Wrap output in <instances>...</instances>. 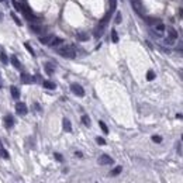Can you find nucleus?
<instances>
[{"label":"nucleus","mask_w":183,"mask_h":183,"mask_svg":"<svg viewBox=\"0 0 183 183\" xmlns=\"http://www.w3.org/2000/svg\"><path fill=\"white\" fill-rule=\"evenodd\" d=\"M58 54L64 58H68V59H73L76 56V51L72 45H66V47H61L58 49Z\"/></svg>","instance_id":"obj_1"},{"label":"nucleus","mask_w":183,"mask_h":183,"mask_svg":"<svg viewBox=\"0 0 183 183\" xmlns=\"http://www.w3.org/2000/svg\"><path fill=\"white\" fill-rule=\"evenodd\" d=\"M71 90L75 93L76 96H79V97L85 96V89L80 86V85H77V83H72V85H71Z\"/></svg>","instance_id":"obj_2"},{"label":"nucleus","mask_w":183,"mask_h":183,"mask_svg":"<svg viewBox=\"0 0 183 183\" xmlns=\"http://www.w3.org/2000/svg\"><path fill=\"white\" fill-rule=\"evenodd\" d=\"M16 111H17V114H20V116H25L27 111H28V108H27V106H25V103L19 101V103L16 104Z\"/></svg>","instance_id":"obj_3"},{"label":"nucleus","mask_w":183,"mask_h":183,"mask_svg":"<svg viewBox=\"0 0 183 183\" xmlns=\"http://www.w3.org/2000/svg\"><path fill=\"white\" fill-rule=\"evenodd\" d=\"M97 162H99V165H111L113 163V158L111 156H108V155H100L99 156V159H97Z\"/></svg>","instance_id":"obj_4"},{"label":"nucleus","mask_w":183,"mask_h":183,"mask_svg":"<svg viewBox=\"0 0 183 183\" xmlns=\"http://www.w3.org/2000/svg\"><path fill=\"white\" fill-rule=\"evenodd\" d=\"M131 1H132L134 10L137 11L140 16H142V3H141V0H131Z\"/></svg>","instance_id":"obj_5"},{"label":"nucleus","mask_w":183,"mask_h":183,"mask_svg":"<svg viewBox=\"0 0 183 183\" xmlns=\"http://www.w3.org/2000/svg\"><path fill=\"white\" fill-rule=\"evenodd\" d=\"M4 125H6V128H11V127L14 125V119H13L11 114H7V116L4 117Z\"/></svg>","instance_id":"obj_6"},{"label":"nucleus","mask_w":183,"mask_h":183,"mask_svg":"<svg viewBox=\"0 0 183 183\" xmlns=\"http://www.w3.org/2000/svg\"><path fill=\"white\" fill-rule=\"evenodd\" d=\"M165 30H166V27H165L162 23H158V24H155V32H154V34H156L158 37H161L162 32L165 31Z\"/></svg>","instance_id":"obj_7"},{"label":"nucleus","mask_w":183,"mask_h":183,"mask_svg":"<svg viewBox=\"0 0 183 183\" xmlns=\"http://www.w3.org/2000/svg\"><path fill=\"white\" fill-rule=\"evenodd\" d=\"M166 31H168V38H171V40H173V41L178 38V31H176L173 27H168Z\"/></svg>","instance_id":"obj_8"},{"label":"nucleus","mask_w":183,"mask_h":183,"mask_svg":"<svg viewBox=\"0 0 183 183\" xmlns=\"http://www.w3.org/2000/svg\"><path fill=\"white\" fill-rule=\"evenodd\" d=\"M34 80H35V79H34L32 76L27 75V73H21V82H23V83H25V85H27V83H32Z\"/></svg>","instance_id":"obj_9"},{"label":"nucleus","mask_w":183,"mask_h":183,"mask_svg":"<svg viewBox=\"0 0 183 183\" xmlns=\"http://www.w3.org/2000/svg\"><path fill=\"white\" fill-rule=\"evenodd\" d=\"M54 35H45V37H41L40 38V42L41 44H45V45H49V42L52 41Z\"/></svg>","instance_id":"obj_10"},{"label":"nucleus","mask_w":183,"mask_h":183,"mask_svg":"<svg viewBox=\"0 0 183 183\" xmlns=\"http://www.w3.org/2000/svg\"><path fill=\"white\" fill-rule=\"evenodd\" d=\"M62 42H64V40H62V38L54 37V38H52V41L49 42V47H58V45H61Z\"/></svg>","instance_id":"obj_11"},{"label":"nucleus","mask_w":183,"mask_h":183,"mask_svg":"<svg viewBox=\"0 0 183 183\" xmlns=\"http://www.w3.org/2000/svg\"><path fill=\"white\" fill-rule=\"evenodd\" d=\"M62 124H64V130L66 131V132H71V131H72V125H71V121H69L68 119H64Z\"/></svg>","instance_id":"obj_12"},{"label":"nucleus","mask_w":183,"mask_h":183,"mask_svg":"<svg viewBox=\"0 0 183 183\" xmlns=\"http://www.w3.org/2000/svg\"><path fill=\"white\" fill-rule=\"evenodd\" d=\"M44 68H45V72H47V75H52V73L55 72L54 65H51V64H45V65H44Z\"/></svg>","instance_id":"obj_13"},{"label":"nucleus","mask_w":183,"mask_h":183,"mask_svg":"<svg viewBox=\"0 0 183 183\" xmlns=\"http://www.w3.org/2000/svg\"><path fill=\"white\" fill-rule=\"evenodd\" d=\"M10 92H11V96H13V99H19V97H20V90H19L16 86H11L10 87Z\"/></svg>","instance_id":"obj_14"},{"label":"nucleus","mask_w":183,"mask_h":183,"mask_svg":"<svg viewBox=\"0 0 183 183\" xmlns=\"http://www.w3.org/2000/svg\"><path fill=\"white\" fill-rule=\"evenodd\" d=\"M76 38H77L79 41H87V40H89V35H87L86 32H77V34H76Z\"/></svg>","instance_id":"obj_15"},{"label":"nucleus","mask_w":183,"mask_h":183,"mask_svg":"<svg viewBox=\"0 0 183 183\" xmlns=\"http://www.w3.org/2000/svg\"><path fill=\"white\" fill-rule=\"evenodd\" d=\"M11 64H13V66H14V68H17V69H21L20 61L17 59V56H16V55H13V56H11Z\"/></svg>","instance_id":"obj_16"},{"label":"nucleus","mask_w":183,"mask_h":183,"mask_svg":"<svg viewBox=\"0 0 183 183\" xmlns=\"http://www.w3.org/2000/svg\"><path fill=\"white\" fill-rule=\"evenodd\" d=\"M42 85H44V87H45V89H51V90H54L55 87H56V85H55L54 82H49V80H45Z\"/></svg>","instance_id":"obj_17"},{"label":"nucleus","mask_w":183,"mask_h":183,"mask_svg":"<svg viewBox=\"0 0 183 183\" xmlns=\"http://www.w3.org/2000/svg\"><path fill=\"white\" fill-rule=\"evenodd\" d=\"M30 28H31L32 32H37V34L42 32V27H40V25H37V24H31V25H30Z\"/></svg>","instance_id":"obj_18"},{"label":"nucleus","mask_w":183,"mask_h":183,"mask_svg":"<svg viewBox=\"0 0 183 183\" xmlns=\"http://www.w3.org/2000/svg\"><path fill=\"white\" fill-rule=\"evenodd\" d=\"M121 171H123V166H117V168H114V169L110 172V176H117V175L121 173Z\"/></svg>","instance_id":"obj_19"},{"label":"nucleus","mask_w":183,"mask_h":183,"mask_svg":"<svg viewBox=\"0 0 183 183\" xmlns=\"http://www.w3.org/2000/svg\"><path fill=\"white\" fill-rule=\"evenodd\" d=\"M103 32H104V28L96 27V30H95V37H96V38H100V37L103 35Z\"/></svg>","instance_id":"obj_20"},{"label":"nucleus","mask_w":183,"mask_h":183,"mask_svg":"<svg viewBox=\"0 0 183 183\" xmlns=\"http://www.w3.org/2000/svg\"><path fill=\"white\" fill-rule=\"evenodd\" d=\"M116 6H117V0H110V13L111 14L116 10Z\"/></svg>","instance_id":"obj_21"},{"label":"nucleus","mask_w":183,"mask_h":183,"mask_svg":"<svg viewBox=\"0 0 183 183\" xmlns=\"http://www.w3.org/2000/svg\"><path fill=\"white\" fill-rule=\"evenodd\" d=\"M154 79H155V72H154V71H148V72H147V80L151 82Z\"/></svg>","instance_id":"obj_22"},{"label":"nucleus","mask_w":183,"mask_h":183,"mask_svg":"<svg viewBox=\"0 0 183 183\" xmlns=\"http://www.w3.org/2000/svg\"><path fill=\"white\" fill-rule=\"evenodd\" d=\"M11 4L14 6V9H16L17 11H21V4H20L17 0H11Z\"/></svg>","instance_id":"obj_23"},{"label":"nucleus","mask_w":183,"mask_h":183,"mask_svg":"<svg viewBox=\"0 0 183 183\" xmlns=\"http://www.w3.org/2000/svg\"><path fill=\"white\" fill-rule=\"evenodd\" d=\"M99 125H100V128H101V131L104 132V134H108V128H107V125L103 123V121H99Z\"/></svg>","instance_id":"obj_24"},{"label":"nucleus","mask_w":183,"mask_h":183,"mask_svg":"<svg viewBox=\"0 0 183 183\" xmlns=\"http://www.w3.org/2000/svg\"><path fill=\"white\" fill-rule=\"evenodd\" d=\"M111 40H113V42H119V35H117V31L116 30H113L111 31Z\"/></svg>","instance_id":"obj_25"},{"label":"nucleus","mask_w":183,"mask_h":183,"mask_svg":"<svg viewBox=\"0 0 183 183\" xmlns=\"http://www.w3.org/2000/svg\"><path fill=\"white\" fill-rule=\"evenodd\" d=\"M0 61H1L4 65H7V62H9V58H7V55L4 54V52H1V54H0Z\"/></svg>","instance_id":"obj_26"},{"label":"nucleus","mask_w":183,"mask_h":183,"mask_svg":"<svg viewBox=\"0 0 183 183\" xmlns=\"http://www.w3.org/2000/svg\"><path fill=\"white\" fill-rule=\"evenodd\" d=\"M82 123H83L86 127H90V119H89V116H83V117H82Z\"/></svg>","instance_id":"obj_27"},{"label":"nucleus","mask_w":183,"mask_h":183,"mask_svg":"<svg viewBox=\"0 0 183 183\" xmlns=\"http://www.w3.org/2000/svg\"><path fill=\"white\" fill-rule=\"evenodd\" d=\"M0 156H1V158H4V159H9V158H10V156H9V152L6 151L4 148L0 151Z\"/></svg>","instance_id":"obj_28"},{"label":"nucleus","mask_w":183,"mask_h":183,"mask_svg":"<svg viewBox=\"0 0 183 183\" xmlns=\"http://www.w3.org/2000/svg\"><path fill=\"white\" fill-rule=\"evenodd\" d=\"M152 141L156 142V144H161L162 142V137L161 135H152Z\"/></svg>","instance_id":"obj_29"},{"label":"nucleus","mask_w":183,"mask_h":183,"mask_svg":"<svg viewBox=\"0 0 183 183\" xmlns=\"http://www.w3.org/2000/svg\"><path fill=\"white\" fill-rule=\"evenodd\" d=\"M11 17H13V20H14V23H17V25H21V20L14 14V13H11Z\"/></svg>","instance_id":"obj_30"},{"label":"nucleus","mask_w":183,"mask_h":183,"mask_svg":"<svg viewBox=\"0 0 183 183\" xmlns=\"http://www.w3.org/2000/svg\"><path fill=\"white\" fill-rule=\"evenodd\" d=\"M24 47H25V48H27V49L30 51V54H31L32 56H35V54H34V51H32V48H31V45H30V44L25 42V44H24Z\"/></svg>","instance_id":"obj_31"},{"label":"nucleus","mask_w":183,"mask_h":183,"mask_svg":"<svg viewBox=\"0 0 183 183\" xmlns=\"http://www.w3.org/2000/svg\"><path fill=\"white\" fill-rule=\"evenodd\" d=\"M54 156H55V159H56L58 162H62V161H64V158H62V155H61V154H56V152H55Z\"/></svg>","instance_id":"obj_32"},{"label":"nucleus","mask_w":183,"mask_h":183,"mask_svg":"<svg viewBox=\"0 0 183 183\" xmlns=\"http://www.w3.org/2000/svg\"><path fill=\"white\" fill-rule=\"evenodd\" d=\"M96 141H97V144H99V145H106V141L103 140L101 137H97Z\"/></svg>","instance_id":"obj_33"},{"label":"nucleus","mask_w":183,"mask_h":183,"mask_svg":"<svg viewBox=\"0 0 183 183\" xmlns=\"http://www.w3.org/2000/svg\"><path fill=\"white\" fill-rule=\"evenodd\" d=\"M114 21H116V24H120V23H121V13H117V14H116V20H114Z\"/></svg>","instance_id":"obj_34"},{"label":"nucleus","mask_w":183,"mask_h":183,"mask_svg":"<svg viewBox=\"0 0 183 183\" xmlns=\"http://www.w3.org/2000/svg\"><path fill=\"white\" fill-rule=\"evenodd\" d=\"M163 42L166 44V45H172V44L175 42V41H173V40H171V38H168V37H166V38H165V41H163Z\"/></svg>","instance_id":"obj_35"},{"label":"nucleus","mask_w":183,"mask_h":183,"mask_svg":"<svg viewBox=\"0 0 183 183\" xmlns=\"http://www.w3.org/2000/svg\"><path fill=\"white\" fill-rule=\"evenodd\" d=\"M34 107H35L37 111H41V106H40V104H37V103H35V104H34Z\"/></svg>","instance_id":"obj_36"},{"label":"nucleus","mask_w":183,"mask_h":183,"mask_svg":"<svg viewBox=\"0 0 183 183\" xmlns=\"http://www.w3.org/2000/svg\"><path fill=\"white\" fill-rule=\"evenodd\" d=\"M76 156H77V158H82V156H83V154H82L80 151H76Z\"/></svg>","instance_id":"obj_37"},{"label":"nucleus","mask_w":183,"mask_h":183,"mask_svg":"<svg viewBox=\"0 0 183 183\" xmlns=\"http://www.w3.org/2000/svg\"><path fill=\"white\" fill-rule=\"evenodd\" d=\"M176 119H180V120H183V114H176Z\"/></svg>","instance_id":"obj_38"},{"label":"nucleus","mask_w":183,"mask_h":183,"mask_svg":"<svg viewBox=\"0 0 183 183\" xmlns=\"http://www.w3.org/2000/svg\"><path fill=\"white\" fill-rule=\"evenodd\" d=\"M179 14H180V16H182V17H180V19H183V9H180V10H179Z\"/></svg>","instance_id":"obj_39"},{"label":"nucleus","mask_w":183,"mask_h":183,"mask_svg":"<svg viewBox=\"0 0 183 183\" xmlns=\"http://www.w3.org/2000/svg\"><path fill=\"white\" fill-rule=\"evenodd\" d=\"M3 21V13H1V11H0V23Z\"/></svg>","instance_id":"obj_40"},{"label":"nucleus","mask_w":183,"mask_h":183,"mask_svg":"<svg viewBox=\"0 0 183 183\" xmlns=\"http://www.w3.org/2000/svg\"><path fill=\"white\" fill-rule=\"evenodd\" d=\"M3 86V80H1V75H0V87Z\"/></svg>","instance_id":"obj_41"},{"label":"nucleus","mask_w":183,"mask_h":183,"mask_svg":"<svg viewBox=\"0 0 183 183\" xmlns=\"http://www.w3.org/2000/svg\"><path fill=\"white\" fill-rule=\"evenodd\" d=\"M1 149H3V147H1V142H0V151H1Z\"/></svg>","instance_id":"obj_42"},{"label":"nucleus","mask_w":183,"mask_h":183,"mask_svg":"<svg viewBox=\"0 0 183 183\" xmlns=\"http://www.w3.org/2000/svg\"><path fill=\"white\" fill-rule=\"evenodd\" d=\"M0 1H3V3H4V1H6V0H0Z\"/></svg>","instance_id":"obj_43"},{"label":"nucleus","mask_w":183,"mask_h":183,"mask_svg":"<svg viewBox=\"0 0 183 183\" xmlns=\"http://www.w3.org/2000/svg\"><path fill=\"white\" fill-rule=\"evenodd\" d=\"M182 141H183V135H182Z\"/></svg>","instance_id":"obj_44"}]
</instances>
